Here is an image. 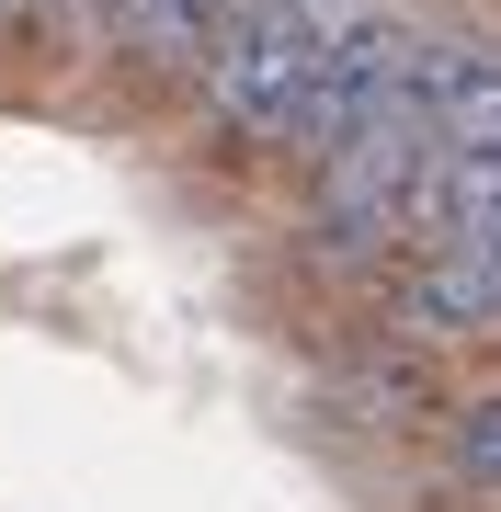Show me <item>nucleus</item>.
<instances>
[{
  "instance_id": "f257e3e1",
  "label": "nucleus",
  "mask_w": 501,
  "mask_h": 512,
  "mask_svg": "<svg viewBox=\"0 0 501 512\" xmlns=\"http://www.w3.org/2000/svg\"><path fill=\"white\" fill-rule=\"evenodd\" d=\"M433 160H445V137H433V92L388 103L376 126H353L331 160L297 171V228H308V262H331V274H376L388 251H410L433 217Z\"/></svg>"
},
{
  "instance_id": "f03ea898",
  "label": "nucleus",
  "mask_w": 501,
  "mask_h": 512,
  "mask_svg": "<svg viewBox=\"0 0 501 512\" xmlns=\"http://www.w3.org/2000/svg\"><path fill=\"white\" fill-rule=\"evenodd\" d=\"M433 46H445V23H422L410 0H376L365 23H342L331 57L308 69V92L297 114H285V148H274V171H308V160H331V148L353 126H376L388 103H410L433 80Z\"/></svg>"
},
{
  "instance_id": "7ed1b4c3",
  "label": "nucleus",
  "mask_w": 501,
  "mask_h": 512,
  "mask_svg": "<svg viewBox=\"0 0 501 512\" xmlns=\"http://www.w3.org/2000/svg\"><path fill=\"white\" fill-rule=\"evenodd\" d=\"M376 330L422 353L456 342H501V251H467V239H410V251L376 262Z\"/></svg>"
},
{
  "instance_id": "20e7f679",
  "label": "nucleus",
  "mask_w": 501,
  "mask_h": 512,
  "mask_svg": "<svg viewBox=\"0 0 501 512\" xmlns=\"http://www.w3.org/2000/svg\"><path fill=\"white\" fill-rule=\"evenodd\" d=\"M228 12H240V0H114L103 69L126 80V92H149V103H183L194 69H205L217 35H228Z\"/></svg>"
},
{
  "instance_id": "39448f33",
  "label": "nucleus",
  "mask_w": 501,
  "mask_h": 512,
  "mask_svg": "<svg viewBox=\"0 0 501 512\" xmlns=\"http://www.w3.org/2000/svg\"><path fill=\"white\" fill-rule=\"evenodd\" d=\"M422 92H433V137L445 148H501V35H445Z\"/></svg>"
},
{
  "instance_id": "423d86ee",
  "label": "nucleus",
  "mask_w": 501,
  "mask_h": 512,
  "mask_svg": "<svg viewBox=\"0 0 501 512\" xmlns=\"http://www.w3.org/2000/svg\"><path fill=\"white\" fill-rule=\"evenodd\" d=\"M445 478L467 501H501V387H479V399L445 410Z\"/></svg>"
},
{
  "instance_id": "0eeeda50",
  "label": "nucleus",
  "mask_w": 501,
  "mask_h": 512,
  "mask_svg": "<svg viewBox=\"0 0 501 512\" xmlns=\"http://www.w3.org/2000/svg\"><path fill=\"white\" fill-rule=\"evenodd\" d=\"M12 12H23V0H0V46H12Z\"/></svg>"
}]
</instances>
